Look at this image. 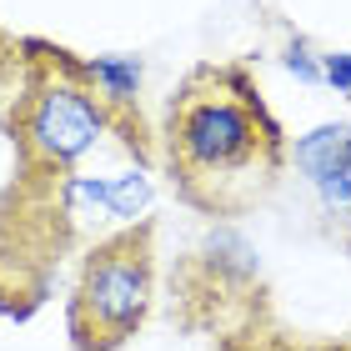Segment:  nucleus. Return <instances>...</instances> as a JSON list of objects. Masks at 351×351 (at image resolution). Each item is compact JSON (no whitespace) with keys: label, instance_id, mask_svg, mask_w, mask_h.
<instances>
[{"label":"nucleus","instance_id":"obj_1","mask_svg":"<svg viewBox=\"0 0 351 351\" xmlns=\"http://www.w3.org/2000/svg\"><path fill=\"white\" fill-rule=\"evenodd\" d=\"M286 146L246 66L206 60L166 106V166L176 196L201 216H246L281 181Z\"/></svg>","mask_w":351,"mask_h":351},{"label":"nucleus","instance_id":"obj_2","mask_svg":"<svg viewBox=\"0 0 351 351\" xmlns=\"http://www.w3.org/2000/svg\"><path fill=\"white\" fill-rule=\"evenodd\" d=\"M30 51L40 60H30L25 95L15 101V116H10L15 156H21L25 176H56V171H71L101 141L116 106L95 101L90 71L71 51H56L40 40H30Z\"/></svg>","mask_w":351,"mask_h":351},{"label":"nucleus","instance_id":"obj_3","mask_svg":"<svg viewBox=\"0 0 351 351\" xmlns=\"http://www.w3.org/2000/svg\"><path fill=\"white\" fill-rule=\"evenodd\" d=\"M156 291V226L131 221L90 246L75 296L66 306V331L75 351H121L146 326Z\"/></svg>","mask_w":351,"mask_h":351},{"label":"nucleus","instance_id":"obj_4","mask_svg":"<svg viewBox=\"0 0 351 351\" xmlns=\"http://www.w3.org/2000/svg\"><path fill=\"white\" fill-rule=\"evenodd\" d=\"M291 161L306 171L331 211H351V125H316L291 146Z\"/></svg>","mask_w":351,"mask_h":351},{"label":"nucleus","instance_id":"obj_5","mask_svg":"<svg viewBox=\"0 0 351 351\" xmlns=\"http://www.w3.org/2000/svg\"><path fill=\"white\" fill-rule=\"evenodd\" d=\"M90 81L101 86V101L110 106H131L136 101V90H141V60L136 56H101V60H90Z\"/></svg>","mask_w":351,"mask_h":351},{"label":"nucleus","instance_id":"obj_6","mask_svg":"<svg viewBox=\"0 0 351 351\" xmlns=\"http://www.w3.org/2000/svg\"><path fill=\"white\" fill-rule=\"evenodd\" d=\"M106 206H110V216H116V221H125V226H131V221L146 216V206H151V181H146L141 171L110 176V181H106Z\"/></svg>","mask_w":351,"mask_h":351},{"label":"nucleus","instance_id":"obj_7","mask_svg":"<svg viewBox=\"0 0 351 351\" xmlns=\"http://www.w3.org/2000/svg\"><path fill=\"white\" fill-rule=\"evenodd\" d=\"M281 60H286V71H291V75H301L306 86H326V81H322V56H311L301 40H291V45H286V56H281Z\"/></svg>","mask_w":351,"mask_h":351},{"label":"nucleus","instance_id":"obj_8","mask_svg":"<svg viewBox=\"0 0 351 351\" xmlns=\"http://www.w3.org/2000/svg\"><path fill=\"white\" fill-rule=\"evenodd\" d=\"M322 81L337 86L341 95H351V51H326L322 56Z\"/></svg>","mask_w":351,"mask_h":351},{"label":"nucleus","instance_id":"obj_9","mask_svg":"<svg viewBox=\"0 0 351 351\" xmlns=\"http://www.w3.org/2000/svg\"><path fill=\"white\" fill-rule=\"evenodd\" d=\"M341 351H351V341H346V346H341Z\"/></svg>","mask_w":351,"mask_h":351}]
</instances>
